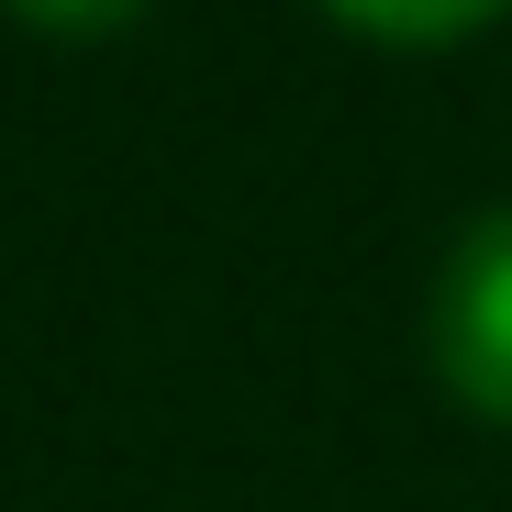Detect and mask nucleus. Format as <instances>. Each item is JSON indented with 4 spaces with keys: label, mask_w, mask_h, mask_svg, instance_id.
I'll return each instance as SVG.
<instances>
[{
    "label": "nucleus",
    "mask_w": 512,
    "mask_h": 512,
    "mask_svg": "<svg viewBox=\"0 0 512 512\" xmlns=\"http://www.w3.org/2000/svg\"><path fill=\"white\" fill-rule=\"evenodd\" d=\"M423 357L468 412L512 423V212H479L446 245L435 290H423Z\"/></svg>",
    "instance_id": "nucleus-1"
},
{
    "label": "nucleus",
    "mask_w": 512,
    "mask_h": 512,
    "mask_svg": "<svg viewBox=\"0 0 512 512\" xmlns=\"http://www.w3.org/2000/svg\"><path fill=\"white\" fill-rule=\"evenodd\" d=\"M323 12H346L379 45H457V34H479L501 12V0H323Z\"/></svg>",
    "instance_id": "nucleus-2"
},
{
    "label": "nucleus",
    "mask_w": 512,
    "mask_h": 512,
    "mask_svg": "<svg viewBox=\"0 0 512 512\" xmlns=\"http://www.w3.org/2000/svg\"><path fill=\"white\" fill-rule=\"evenodd\" d=\"M12 12H23L34 34H123L145 0H12Z\"/></svg>",
    "instance_id": "nucleus-3"
}]
</instances>
